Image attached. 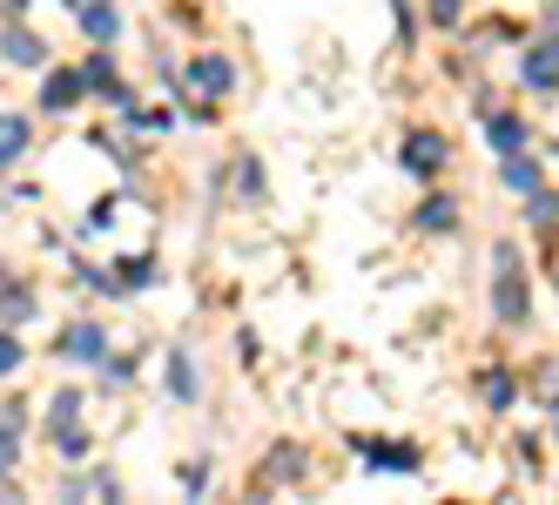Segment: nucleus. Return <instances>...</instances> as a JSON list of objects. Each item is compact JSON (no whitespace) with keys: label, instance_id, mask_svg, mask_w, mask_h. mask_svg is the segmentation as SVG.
<instances>
[{"label":"nucleus","instance_id":"nucleus-1","mask_svg":"<svg viewBox=\"0 0 559 505\" xmlns=\"http://www.w3.org/2000/svg\"><path fill=\"white\" fill-rule=\"evenodd\" d=\"M492 317L506 324V330H519L533 317V290H526V269H519V256L499 243L492 250Z\"/></svg>","mask_w":559,"mask_h":505},{"label":"nucleus","instance_id":"nucleus-2","mask_svg":"<svg viewBox=\"0 0 559 505\" xmlns=\"http://www.w3.org/2000/svg\"><path fill=\"white\" fill-rule=\"evenodd\" d=\"M397 163H405L412 176H425V182H431L438 169L452 163V148H445V135H438V129H412V135H405V148H397Z\"/></svg>","mask_w":559,"mask_h":505},{"label":"nucleus","instance_id":"nucleus-3","mask_svg":"<svg viewBox=\"0 0 559 505\" xmlns=\"http://www.w3.org/2000/svg\"><path fill=\"white\" fill-rule=\"evenodd\" d=\"M55 351H61L68 364H102V358H108V330H102V324H68V330L55 337Z\"/></svg>","mask_w":559,"mask_h":505},{"label":"nucleus","instance_id":"nucleus-4","mask_svg":"<svg viewBox=\"0 0 559 505\" xmlns=\"http://www.w3.org/2000/svg\"><path fill=\"white\" fill-rule=\"evenodd\" d=\"M82 95H88V74L82 68H55L48 82H41V108L48 115H74V108H82Z\"/></svg>","mask_w":559,"mask_h":505},{"label":"nucleus","instance_id":"nucleus-5","mask_svg":"<svg viewBox=\"0 0 559 505\" xmlns=\"http://www.w3.org/2000/svg\"><path fill=\"white\" fill-rule=\"evenodd\" d=\"M519 82L539 88V95H559V41L526 48V61H519Z\"/></svg>","mask_w":559,"mask_h":505},{"label":"nucleus","instance_id":"nucleus-6","mask_svg":"<svg viewBox=\"0 0 559 505\" xmlns=\"http://www.w3.org/2000/svg\"><path fill=\"white\" fill-rule=\"evenodd\" d=\"M74 21H82L88 41H115V34H122V8H115V0H82Z\"/></svg>","mask_w":559,"mask_h":505},{"label":"nucleus","instance_id":"nucleus-7","mask_svg":"<svg viewBox=\"0 0 559 505\" xmlns=\"http://www.w3.org/2000/svg\"><path fill=\"white\" fill-rule=\"evenodd\" d=\"M0 55H8L14 68H41V61H48V48H41V34H27V27H14V21L0 27Z\"/></svg>","mask_w":559,"mask_h":505},{"label":"nucleus","instance_id":"nucleus-8","mask_svg":"<svg viewBox=\"0 0 559 505\" xmlns=\"http://www.w3.org/2000/svg\"><path fill=\"white\" fill-rule=\"evenodd\" d=\"M189 82L203 88V95H223V88H236V61H223V55H195V61H189Z\"/></svg>","mask_w":559,"mask_h":505},{"label":"nucleus","instance_id":"nucleus-9","mask_svg":"<svg viewBox=\"0 0 559 505\" xmlns=\"http://www.w3.org/2000/svg\"><path fill=\"white\" fill-rule=\"evenodd\" d=\"M499 176H506V189H512V196H533V189H546V169L533 163V155H506V163H499Z\"/></svg>","mask_w":559,"mask_h":505},{"label":"nucleus","instance_id":"nucleus-10","mask_svg":"<svg viewBox=\"0 0 559 505\" xmlns=\"http://www.w3.org/2000/svg\"><path fill=\"white\" fill-rule=\"evenodd\" d=\"M357 452H365V465H371V472H418V452L412 445H357Z\"/></svg>","mask_w":559,"mask_h":505},{"label":"nucleus","instance_id":"nucleus-11","mask_svg":"<svg viewBox=\"0 0 559 505\" xmlns=\"http://www.w3.org/2000/svg\"><path fill=\"white\" fill-rule=\"evenodd\" d=\"M486 142L499 155H519V148H526V122H519V115H486Z\"/></svg>","mask_w":559,"mask_h":505},{"label":"nucleus","instance_id":"nucleus-12","mask_svg":"<svg viewBox=\"0 0 559 505\" xmlns=\"http://www.w3.org/2000/svg\"><path fill=\"white\" fill-rule=\"evenodd\" d=\"M27 155V122L21 115H0V169H14Z\"/></svg>","mask_w":559,"mask_h":505},{"label":"nucleus","instance_id":"nucleus-13","mask_svg":"<svg viewBox=\"0 0 559 505\" xmlns=\"http://www.w3.org/2000/svg\"><path fill=\"white\" fill-rule=\"evenodd\" d=\"M82 74H88V88H108V95H115V108L129 101V95H122V82H115V55H88V68H82Z\"/></svg>","mask_w":559,"mask_h":505},{"label":"nucleus","instance_id":"nucleus-14","mask_svg":"<svg viewBox=\"0 0 559 505\" xmlns=\"http://www.w3.org/2000/svg\"><path fill=\"white\" fill-rule=\"evenodd\" d=\"M115 269H122V277H115V284H122V297H129V290H148V284H155V256H122Z\"/></svg>","mask_w":559,"mask_h":505},{"label":"nucleus","instance_id":"nucleus-15","mask_svg":"<svg viewBox=\"0 0 559 505\" xmlns=\"http://www.w3.org/2000/svg\"><path fill=\"white\" fill-rule=\"evenodd\" d=\"M452 223H459L452 196H425V203H418V229H431V237H438V229H452Z\"/></svg>","mask_w":559,"mask_h":505},{"label":"nucleus","instance_id":"nucleus-16","mask_svg":"<svg viewBox=\"0 0 559 505\" xmlns=\"http://www.w3.org/2000/svg\"><path fill=\"white\" fill-rule=\"evenodd\" d=\"M27 317H34V290H14V284H8V290H0V324L14 330V324H27Z\"/></svg>","mask_w":559,"mask_h":505},{"label":"nucleus","instance_id":"nucleus-17","mask_svg":"<svg viewBox=\"0 0 559 505\" xmlns=\"http://www.w3.org/2000/svg\"><path fill=\"white\" fill-rule=\"evenodd\" d=\"M195 392H203V384H195V364L176 351V358H169V398H182V405H189Z\"/></svg>","mask_w":559,"mask_h":505},{"label":"nucleus","instance_id":"nucleus-18","mask_svg":"<svg viewBox=\"0 0 559 505\" xmlns=\"http://www.w3.org/2000/svg\"><path fill=\"white\" fill-rule=\"evenodd\" d=\"M526 223L533 229H552L559 223V196H552V189H533V196H526Z\"/></svg>","mask_w":559,"mask_h":505},{"label":"nucleus","instance_id":"nucleus-19","mask_svg":"<svg viewBox=\"0 0 559 505\" xmlns=\"http://www.w3.org/2000/svg\"><path fill=\"white\" fill-rule=\"evenodd\" d=\"M68 424H82V398H74V392H55V405H48V432H68Z\"/></svg>","mask_w":559,"mask_h":505},{"label":"nucleus","instance_id":"nucleus-20","mask_svg":"<svg viewBox=\"0 0 559 505\" xmlns=\"http://www.w3.org/2000/svg\"><path fill=\"white\" fill-rule=\"evenodd\" d=\"M512 398H519V384H512L506 371H486V405H492V411H506Z\"/></svg>","mask_w":559,"mask_h":505},{"label":"nucleus","instance_id":"nucleus-21","mask_svg":"<svg viewBox=\"0 0 559 505\" xmlns=\"http://www.w3.org/2000/svg\"><path fill=\"white\" fill-rule=\"evenodd\" d=\"M21 358H27V351H21V337H14L8 324H0V377H8V371H21Z\"/></svg>","mask_w":559,"mask_h":505},{"label":"nucleus","instance_id":"nucleus-22","mask_svg":"<svg viewBox=\"0 0 559 505\" xmlns=\"http://www.w3.org/2000/svg\"><path fill=\"white\" fill-rule=\"evenodd\" d=\"M129 377H135V364H129V358H102V384H108V392H122Z\"/></svg>","mask_w":559,"mask_h":505},{"label":"nucleus","instance_id":"nucleus-23","mask_svg":"<svg viewBox=\"0 0 559 505\" xmlns=\"http://www.w3.org/2000/svg\"><path fill=\"white\" fill-rule=\"evenodd\" d=\"M55 452L61 458H82L88 452V432H82V424H68V432H55Z\"/></svg>","mask_w":559,"mask_h":505},{"label":"nucleus","instance_id":"nucleus-24","mask_svg":"<svg viewBox=\"0 0 559 505\" xmlns=\"http://www.w3.org/2000/svg\"><path fill=\"white\" fill-rule=\"evenodd\" d=\"M14 458H21V432H14V418H8V424H0V479H8Z\"/></svg>","mask_w":559,"mask_h":505},{"label":"nucleus","instance_id":"nucleus-25","mask_svg":"<svg viewBox=\"0 0 559 505\" xmlns=\"http://www.w3.org/2000/svg\"><path fill=\"white\" fill-rule=\"evenodd\" d=\"M459 14H465V0H431V21H438V27H452Z\"/></svg>","mask_w":559,"mask_h":505},{"label":"nucleus","instance_id":"nucleus-26","mask_svg":"<svg viewBox=\"0 0 559 505\" xmlns=\"http://www.w3.org/2000/svg\"><path fill=\"white\" fill-rule=\"evenodd\" d=\"M0 8H8V14H27V8H34V0H0Z\"/></svg>","mask_w":559,"mask_h":505},{"label":"nucleus","instance_id":"nucleus-27","mask_svg":"<svg viewBox=\"0 0 559 505\" xmlns=\"http://www.w3.org/2000/svg\"><path fill=\"white\" fill-rule=\"evenodd\" d=\"M546 21H552V34H559V0H552V8H546Z\"/></svg>","mask_w":559,"mask_h":505},{"label":"nucleus","instance_id":"nucleus-28","mask_svg":"<svg viewBox=\"0 0 559 505\" xmlns=\"http://www.w3.org/2000/svg\"><path fill=\"white\" fill-rule=\"evenodd\" d=\"M552 438H559V398H552Z\"/></svg>","mask_w":559,"mask_h":505}]
</instances>
